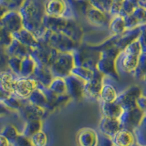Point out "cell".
Here are the masks:
<instances>
[{"label": "cell", "mask_w": 146, "mask_h": 146, "mask_svg": "<svg viewBox=\"0 0 146 146\" xmlns=\"http://www.w3.org/2000/svg\"><path fill=\"white\" fill-rule=\"evenodd\" d=\"M28 100L30 102L33 103V104L36 105H38V106L41 107V108H45L47 110H53V108L50 105V102H48V98H47V96H45L43 91H42L40 88H37V87L34 91L32 95L30 96Z\"/></svg>", "instance_id": "26"}, {"label": "cell", "mask_w": 146, "mask_h": 146, "mask_svg": "<svg viewBox=\"0 0 146 146\" xmlns=\"http://www.w3.org/2000/svg\"><path fill=\"white\" fill-rule=\"evenodd\" d=\"M46 111L47 110H45V108L35 105L28 100L18 112L20 113L21 116L23 118V119L27 122V121H35V120H42Z\"/></svg>", "instance_id": "16"}, {"label": "cell", "mask_w": 146, "mask_h": 146, "mask_svg": "<svg viewBox=\"0 0 146 146\" xmlns=\"http://www.w3.org/2000/svg\"><path fill=\"white\" fill-rule=\"evenodd\" d=\"M108 28L114 35H121L124 33L127 30L124 17L121 15L112 17Z\"/></svg>", "instance_id": "28"}, {"label": "cell", "mask_w": 146, "mask_h": 146, "mask_svg": "<svg viewBox=\"0 0 146 146\" xmlns=\"http://www.w3.org/2000/svg\"><path fill=\"white\" fill-rule=\"evenodd\" d=\"M141 95V89L139 87L131 86L119 94L115 102L123 110L132 109L137 107V100Z\"/></svg>", "instance_id": "13"}, {"label": "cell", "mask_w": 146, "mask_h": 146, "mask_svg": "<svg viewBox=\"0 0 146 146\" xmlns=\"http://www.w3.org/2000/svg\"><path fill=\"white\" fill-rule=\"evenodd\" d=\"M18 11L23 18V28L33 34L37 40H41L48 31L43 24V6L36 0H25Z\"/></svg>", "instance_id": "1"}, {"label": "cell", "mask_w": 146, "mask_h": 146, "mask_svg": "<svg viewBox=\"0 0 146 146\" xmlns=\"http://www.w3.org/2000/svg\"><path fill=\"white\" fill-rule=\"evenodd\" d=\"M20 133L18 132L16 128L13 125H7L2 129L1 131V135L7 138L11 144L15 141V139L18 137Z\"/></svg>", "instance_id": "34"}, {"label": "cell", "mask_w": 146, "mask_h": 146, "mask_svg": "<svg viewBox=\"0 0 146 146\" xmlns=\"http://www.w3.org/2000/svg\"><path fill=\"white\" fill-rule=\"evenodd\" d=\"M123 129L119 119L102 117L99 124V129L104 136L113 138L118 131Z\"/></svg>", "instance_id": "19"}, {"label": "cell", "mask_w": 146, "mask_h": 146, "mask_svg": "<svg viewBox=\"0 0 146 146\" xmlns=\"http://www.w3.org/2000/svg\"><path fill=\"white\" fill-rule=\"evenodd\" d=\"M13 36L14 39L20 42L23 45H27L33 49L37 48L40 45V40H37L33 34L24 28L13 34Z\"/></svg>", "instance_id": "22"}, {"label": "cell", "mask_w": 146, "mask_h": 146, "mask_svg": "<svg viewBox=\"0 0 146 146\" xmlns=\"http://www.w3.org/2000/svg\"><path fill=\"white\" fill-rule=\"evenodd\" d=\"M104 75L97 70L94 79L85 84L83 97L90 101H100Z\"/></svg>", "instance_id": "14"}, {"label": "cell", "mask_w": 146, "mask_h": 146, "mask_svg": "<svg viewBox=\"0 0 146 146\" xmlns=\"http://www.w3.org/2000/svg\"><path fill=\"white\" fill-rule=\"evenodd\" d=\"M111 139L115 146H131L135 143V135L132 131L123 128L118 131Z\"/></svg>", "instance_id": "23"}, {"label": "cell", "mask_w": 146, "mask_h": 146, "mask_svg": "<svg viewBox=\"0 0 146 146\" xmlns=\"http://www.w3.org/2000/svg\"><path fill=\"white\" fill-rule=\"evenodd\" d=\"M113 146H115V145H113Z\"/></svg>", "instance_id": "44"}, {"label": "cell", "mask_w": 146, "mask_h": 146, "mask_svg": "<svg viewBox=\"0 0 146 146\" xmlns=\"http://www.w3.org/2000/svg\"><path fill=\"white\" fill-rule=\"evenodd\" d=\"M42 120H35L26 122L22 134L28 137H32L36 133L42 130Z\"/></svg>", "instance_id": "30"}, {"label": "cell", "mask_w": 146, "mask_h": 146, "mask_svg": "<svg viewBox=\"0 0 146 146\" xmlns=\"http://www.w3.org/2000/svg\"><path fill=\"white\" fill-rule=\"evenodd\" d=\"M113 81H116V80H113V78L110 77L104 76L102 87L100 93V102L108 103L116 101L119 94L118 93L117 88L113 84Z\"/></svg>", "instance_id": "17"}, {"label": "cell", "mask_w": 146, "mask_h": 146, "mask_svg": "<svg viewBox=\"0 0 146 146\" xmlns=\"http://www.w3.org/2000/svg\"><path fill=\"white\" fill-rule=\"evenodd\" d=\"M1 28L10 33L20 31L23 28V18L18 10H8L1 16Z\"/></svg>", "instance_id": "11"}, {"label": "cell", "mask_w": 146, "mask_h": 146, "mask_svg": "<svg viewBox=\"0 0 146 146\" xmlns=\"http://www.w3.org/2000/svg\"><path fill=\"white\" fill-rule=\"evenodd\" d=\"M0 142H1V146H10L11 143L9 141L6 137L2 135H0Z\"/></svg>", "instance_id": "41"}, {"label": "cell", "mask_w": 146, "mask_h": 146, "mask_svg": "<svg viewBox=\"0 0 146 146\" xmlns=\"http://www.w3.org/2000/svg\"><path fill=\"white\" fill-rule=\"evenodd\" d=\"M131 146H139V145L138 144H137V143H135V144L132 145H131Z\"/></svg>", "instance_id": "43"}, {"label": "cell", "mask_w": 146, "mask_h": 146, "mask_svg": "<svg viewBox=\"0 0 146 146\" xmlns=\"http://www.w3.org/2000/svg\"><path fill=\"white\" fill-rule=\"evenodd\" d=\"M13 40V34L5 29L1 28V45L2 48H4V50L10 45Z\"/></svg>", "instance_id": "37"}, {"label": "cell", "mask_w": 146, "mask_h": 146, "mask_svg": "<svg viewBox=\"0 0 146 146\" xmlns=\"http://www.w3.org/2000/svg\"><path fill=\"white\" fill-rule=\"evenodd\" d=\"M81 12L88 22L98 27H109L112 15L91 6L86 0H78Z\"/></svg>", "instance_id": "7"}, {"label": "cell", "mask_w": 146, "mask_h": 146, "mask_svg": "<svg viewBox=\"0 0 146 146\" xmlns=\"http://www.w3.org/2000/svg\"><path fill=\"white\" fill-rule=\"evenodd\" d=\"M32 77L37 83L47 87H49L54 78L50 67L42 65H36Z\"/></svg>", "instance_id": "21"}, {"label": "cell", "mask_w": 146, "mask_h": 146, "mask_svg": "<svg viewBox=\"0 0 146 146\" xmlns=\"http://www.w3.org/2000/svg\"><path fill=\"white\" fill-rule=\"evenodd\" d=\"M33 146H47L48 137L43 131H40L30 137Z\"/></svg>", "instance_id": "36"}, {"label": "cell", "mask_w": 146, "mask_h": 146, "mask_svg": "<svg viewBox=\"0 0 146 146\" xmlns=\"http://www.w3.org/2000/svg\"><path fill=\"white\" fill-rule=\"evenodd\" d=\"M36 64L31 56L22 58L20 76L32 77L36 68Z\"/></svg>", "instance_id": "29"}, {"label": "cell", "mask_w": 146, "mask_h": 146, "mask_svg": "<svg viewBox=\"0 0 146 146\" xmlns=\"http://www.w3.org/2000/svg\"><path fill=\"white\" fill-rule=\"evenodd\" d=\"M12 146H33L31 139L28 137L20 134L18 137L15 139V141L11 144Z\"/></svg>", "instance_id": "38"}, {"label": "cell", "mask_w": 146, "mask_h": 146, "mask_svg": "<svg viewBox=\"0 0 146 146\" xmlns=\"http://www.w3.org/2000/svg\"><path fill=\"white\" fill-rule=\"evenodd\" d=\"M48 88H50L55 94L58 96L67 94L66 81L64 78H59V77L54 78Z\"/></svg>", "instance_id": "31"}, {"label": "cell", "mask_w": 146, "mask_h": 146, "mask_svg": "<svg viewBox=\"0 0 146 146\" xmlns=\"http://www.w3.org/2000/svg\"><path fill=\"white\" fill-rule=\"evenodd\" d=\"M144 115L143 112L137 106L132 109L123 110L119 121L123 129L131 131L140 124Z\"/></svg>", "instance_id": "12"}, {"label": "cell", "mask_w": 146, "mask_h": 146, "mask_svg": "<svg viewBox=\"0 0 146 146\" xmlns=\"http://www.w3.org/2000/svg\"><path fill=\"white\" fill-rule=\"evenodd\" d=\"M45 15L55 18L75 19V12L70 0H45Z\"/></svg>", "instance_id": "5"}, {"label": "cell", "mask_w": 146, "mask_h": 146, "mask_svg": "<svg viewBox=\"0 0 146 146\" xmlns=\"http://www.w3.org/2000/svg\"><path fill=\"white\" fill-rule=\"evenodd\" d=\"M94 7L110 13V7L113 4V0H86Z\"/></svg>", "instance_id": "33"}, {"label": "cell", "mask_w": 146, "mask_h": 146, "mask_svg": "<svg viewBox=\"0 0 146 146\" xmlns=\"http://www.w3.org/2000/svg\"><path fill=\"white\" fill-rule=\"evenodd\" d=\"M100 141L99 134L91 128H83L77 134L78 146H99Z\"/></svg>", "instance_id": "18"}, {"label": "cell", "mask_w": 146, "mask_h": 146, "mask_svg": "<svg viewBox=\"0 0 146 146\" xmlns=\"http://www.w3.org/2000/svg\"><path fill=\"white\" fill-rule=\"evenodd\" d=\"M40 41H43L59 52H73L77 50L80 45L67 35L62 33L47 31L43 38Z\"/></svg>", "instance_id": "6"}, {"label": "cell", "mask_w": 146, "mask_h": 146, "mask_svg": "<svg viewBox=\"0 0 146 146\" xmlns=\"http://www.w3.org/2000/svg\"><path fill=\"white\" fill-rule=\"evenodd\" d=\"M7 65L12 72H13L16 76H20L21 66L22 58L17 57L7 56Z\"/></svg>", "instance_id": "35"}, {"label": "cell", "mask_w": 146, "mask_h": 146, "mask_svg": "<svg viewBox=\"0 0 146 146\" xmlns=\"http://www.w3.org/2000/svg\"><path fill=\"white\" fill-rule=\"evenodd\" d=\"M43 24L47 30L56 33H62L80 43L83 36L82 27L75 19L55 18L45 15Z\"/></svg>", "instance_id": "2"}, {"label": "cell", "mask_w": 146, "mask_h": 146, "mask_svg": "<svg viewBox=\"0 0 146 146\" xmlns=\"http://www.w3.org/2000/svg\"><path fill=\"white\" fill-rule=\"evenodd\" d=\"M137 106L141 109L142 111L146 115V96L141 95L137 100Z\"/></svg>", "instance_id": "40"}, {"label": "cell", "mask_w": 146, "mask_h": 146, "mask_svg": "<svg viewBox=\"0 0 146 146\" xmlns=\"http://www.w3.org/2000/svg\"><path fill=\"white\" fill-rule=\"evenodd\" d=\"M97 69L91 68L85 66H75L72 70V74L80 78L84 82L91 81L95 77Z\"/></svg>", "instance_id": "27"}, {"label": "cell", "mask_w": 146, "mask_h": 146, "mask_svg": "<svg viewBox=\"0 0 146 146\" xmlns=\"http://www.w3.org/2000/svg\"><path fill=\"white\" fill-rule=\"evenodd\" d=\"M17 77L18 76L11 71H2L0 75L1 91L7 94H13Z\"/></svg>", "instance_id": "25"}, {"label": "cell", "mask_w": 146, "mask_h": 146, "mask_svg": "<svg viewBox=\"0 0 146 146\" xmlns=\"http://www.w3.org/2000/svg\"><path fill=\"white\" fill-rule=\"evenodd\" d=\"M37 87V82L32 77H17L13 94L21 100H27Z\"/></svg>", "instance_id": "10"}, {"label": "cell", "mask_w": 146, "mask_h": 146, "mask_svg": "<svg viewBox=\"0 0 146 146\" xmlns=\"http://www.w3.org/2000/svg\"><path fill=\"white\" fill-rule=\"evenodd\" d=\"M40 42V45L34 49L31 56L34 58L36 65L50 67L56 58L58 51L45 42Z\"/></svg>", "instance_id": "9"}, {"label": "cell", "mask_w": 146, "mask_h": 146, "mask_svg": "<svg viewBox=\"0 0 146 146\" xmlns=\"http://www.w3.org/2000/svg\"><path fill=\"white\" fill-rule=\"evenodd\" d=\"M100 102V108L101 113L103 117L111 118H118L119 119L123 111L122 107L117 103L116 102Z\"/></svg>", "instance_id": "24"}, {"label": "cell", "mask_w": 146, "mask_h": 146, "mask_svg": "<svg viewBox=\"0 0 146 146\" xmlns=\"http://www.w3.org/2000/svg\"><path fill=\"white\" fill-rule=\"evenodd\" d=\"M138 40L141 45L143 53H146V23L140 27V35L138 37Z\"/></svg>", "instance_id": "39"}, {"label": "cell", "mask_w": 146, "mask_h": 146, "mask_svg": "<svg viewBox=\"0 0 146 146\" xmlns=\"http://www.w3.org/2000/svg\"><path fill=\"white\" fill-rule=\"evenodd\" d=\"M64 79L66 85V93L70 98L78 100L83 97V89L86 82L72 73Z\"/></svg>", "instance_id": "15"}, {"label": "cell", "mask_w": 146, "mask_h": 146, "mask_svg": "<svg viewBox=\"0 0 146 146\" xmlns=\"http://www.w3.org/2000/svg\"><path fill=\"white\" fill-rule=\"evenodd\" d=\"M33 50V48L23 45L14 38L10 45L5 49V54L7 56L17 57L20 58L31 56Z\"/></svg>", "instance_id": "20"}, {"label": "cell", "mask_w": 146, "mask_h": 146, "mask_svg": "<svg viewBox=\"0 0 146 146\" xmlns=\"http://www.w3.org/2000/svg\"><path fill=\"white\" fill-rule=\"evenodd\" d=\"M120 52L115 46L103 49L100 51V58L96 63V69L100 73L116 81L119 79V74L116 68V58Z\"/></svg>", "instance_id": "4"}, {"label": "cell", "mask_w": 146, "mask_h": 146, "mask_svg": "<svg viewBox=\"0 0 146 146\" xmlns=\"http://www.w3.org/2000/svg\"><path fill=\"white\" fill-rule=\"evenodd\" d=\"M25 0H0L2 14L8 10H18Z\"/></svg>", "instance_id": "32"}, {"label": "cell", "mask_w": 146, "mask_h": 146, "mask_svg": "<svg viewBox=\"0 0 146 146\" xmlns=\"http://www.w3.org/2000/svg\"><path fill=\"white\" fill-rule=\"evenodd\" d=\"M142 54L143 50L138 39L121 50L116 58V68L118 74H135Z\"/></svg>", "instance_id": "3"}, {"label": "cell", "mask_w": 146, "mask_h": 146, "mask_svg": "<svg viewBox=\"0 0 146 146\" xmlns=\"http://www.w3.org/2000/svg\"><path fill=\"white\" fill-rule=\"evenodd\" d=\"M138 4L139 7L146 9V0H138Z\"/></svg>", "instance_id": "42"}, {"label": "cell", "mask_w": 146, "mask_h": 146, "mask_svg": "<svg viewBox=\"0 0 146 146\" xmlns=\"http://www.w3.org/2000/svg\"><path fill=\"white\" fill-rule=\"evenodd\" d=\"M75 66V58L72 52H59L50 66V70L54 78H66L71 74Z\"/></svg>", "instance_id": "8"}]
</instances>
